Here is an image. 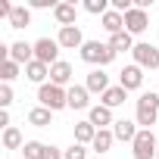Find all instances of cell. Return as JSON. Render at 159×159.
<instances>
[{
	"instance_id": "cell-5",
	"label": "cell",
	"mask_w": 159,
	"mask_h": 159,
	"mask_svg": "<svg viewBox=\"0 0 159 159\" xmlns=\"http://www.w3.org/2000/svg\"><path fill=\"white\" fill-rule=\"evenodd\" d=\"M59 41L56 38H38L34 41V59L44 62V66H56L59 62Z\"/></svg>"
},
{
	"instance_id": "cell-23",
	"label": "cell",
	"mask_w": 159,
	"mask_h": 159,
	"mask_svg": "<svg viewBox=\"0 0 159 159\" xmlns=\"http://www.w3.org/2000/svg\"><path fill=\"white\" fill-rule=\"evenodd\" d=\"M31 25V7H16L10 16V28H28Z\"/></svg>"
},
{
	"instance_id": "cell-7",
	"label": "cell",
	"mask_w": 159,
	"mask_h": 159,
	"mask_svg": "<svg viewBox=\"0 0 159 159\" xmlns=\"http://www.w3.org/2000/svg\"><path fill=\"white\" fill-rule=\"evenodd\" d=\"M134 62L140 69H159V47L153 44H134Z\"/></svg>"
},
{
	"instance_id": "cell-26",
	"label": "cell",
	"mask_w": 159,
	"mask_h": 159,
	"mask_svg": "<svg viewBox=\"0 0 159 159\" xmlns=\"http://www.w3.org/2000/svg\"><path fill=\"white\" fill-rule=\"evenodd\" d=\"M44 153H47V143L41 140H25L22 147V159H44Z\"/></svg>"
},
{
	"instance_id": "cell-8",
	"label": "cell",
	"mask_w": 159,
	"mask_h": 159,
	"mask_svg": "<svg viewBox=\"0 0 159 159\" xmlns=\"http://www.w3.org/2000/svg\"><path fill=\"white\" fill-rule=\"evenodd\" d=\"M119 84L131 94V91H140V84H143V69L137 66V62H131V66H125L122 72H119Z\"/></svg>"
},
{
	"instance_id": "cell-1",
	"label": "cell",
	"mask_w": 159,
	"mask_h": 159,
	"mask_svg": "<svg viewBox=\"0 0 159 159\" xmlns=\"http://www.w3.org/2000/svg\"><path fill=\"white\" fill-rule=\"evenodd\" d=\"M38 100H41V106H47L50 112H59V109L69 106V88H59V84L47 81V84L38 88Z\"/></svg>"
},
{
	"instance_id": "cell-31",
	"label": "cell",
	"mask_w": 159,
	"mask_h": 159,
	"mask_svg": "<svg viewBox=\"0 0 159 159\" xmlns=\"http://www.w3.org/2000/svg\"><path fill=\"white\" fill-rule=\"evenodd\" d=\"M28 7H31V10H56L53 0H28Z\"/></svg>"
},
{
	"instance_id": "cell-33",
	"label": "cell",
	"mask_w": 159,
	"mask_h": 159,
	"mask_svg": "<svg viewBox=\"0 0 159 159\" xmlns=\"http://www.w3.org/2000/svg\"><path fill=\"white\" fill-rule=\"evenodd\" d=\"M0 128H3V131H7V128H13V125H10V112H7V109H0Z\"/></svg>"
},
{
	"instance_id": "cell-20",
	"label": "cell",
	"mask_w": 159,
	"mask_h": 159,
	"mask_svg": "<svg viewBox=\"0 0 159 159\" xmlns=\"http://www.w3.org/2000/svg\"><path fill=\"white\" fill-rule=\"evenodd\" d=\"M103 28L109 31V38H112V34H119V31H125V16H122V13H116V10H109V13L103 16Z\"/></svg>"
},
{
	"instance_id": "cell-12",
	"label": "cell",
	"mask_w": 159,
	"mask_h": 159,
	"mask_svg": "<svg viewBox=\"0 0 159 159\" xmlns=\"http://www.w3.org/2000/svg\"><path fill=\"white\" fill-rule=\"evenodd\" d=\"M84 88H88L91 94H100V97H103V94H106L112 84H109V75H106L103 69H94V72H88V81H84Z\"/></svg>"
},
{
	"instance_id": "cell-17",
	"label": "cell",
	"mask_w": 159,
	"mask_h": 159,
	"mask_svg": "<svg viewBox=\"0 0 159 159\" xmlns=\"http://www.w3.org/2000/svg\"><path fill=\"white\" fill-rule=\"evenodd\" d=\"M53 19L59 22V28H69V25H75V19H78V10H75V3H56V10H53Z\"/></svg>"
},
{
	"instance_id": "cell-3",
	"label": "cell",
	"mask_w": 159,
	"mask_h": 159,
	"mask_svg": "<svg viewBox=\"0 0 159 159\" xmlns=\"http://www.w3.org/2000/svg\"><path fill=\"white\" fill-rule=\"evenodd\" d=\"M81 59L88 62V66H109L112 59H116V50L109 47V44H103V41H84V47H81Z\"/></svg>"
},
{
	"instance_id": "cell-32",
	"label": "cell",
	"mask_w": 159,
	"mask_h": 159,
	"mask_svg": "<svg viewBox=\"0 0 159 159\" xmlns=\"http://www.w3.org/2000/svg\"><path fill=\"white\" fill-rule=\"evenodd\" d=\"M44 159H62V150H59V147H53V143H47V153H44Z\"/></svg>"
},
{
	"instance_id": "cell-10",
	"label": "cell",
	"mask_w": 159,
	"mask_h": 159,
	"mask_svg": "<svg viewBox=\"0 0 159 159\" xmlns=\"http://www.w3.org/2000/svg\"><path fill=\"white\" fill-rule=\"evenodd\" d=\"M147 25H150L147 10H137V7H134L131 13H125V31H128V34H143Z\"/></svg>"
},
{
	"instance_id": "cell-9",
	"label": "cell",
	"mask_w": 159,
	"mask_h": 159,
	"mask_svg": "<svg viewBox=\"0 0 159 159\" xmlns=\"http://www.w3.org/2000/svg\"><path fill=\"white\" fill-rule=\"evenodd\" d=\"M56 41H59V47H62V50H81V47H84V34H81V28H78V25L59 28Z\"/></svg>"
},
{
	"instance_id": "cell-14",
	"label": "cell",
	"mask_w": 159,
	"mask_h": 159,
	"mask_svg": "<svg viewBox=\"0 0 159 159\" xmlns=\"http://www.w3.org/2000/svg\"><path fill=\"white\" fill-rule=\"evenodd\" d=\"M137 122H128V119H116V125H112V134H116V140H125V143H134V137H137Z\"/></svg>"
},
{
	"instance_id": "cell-15",
	"label": "cell",
	"mask_w": 159,
	"mask_h": 159,
	"mask_svg": "<svg viewBox=\"0 0 159 159\" xmlns=\"http://www.w3.org/2000/svg\"><path fill=\"white\" fill-rule=\"evenodd\" d=\"M50 81L53 84H59V88H72V66L66 62V59H59L56 66H50Z\"/></svg>"
},
{
	"instance_id": "cell-29",
	"label": "cell",
	"mask_w": 159,
	"mask_h": 159,
	"mask_svg": "<svg viewBox=\"0 0 159 159\" xmlns=\"http://www.w3.org/2000/svg\"><path fill=\"white\" fill-rule=\"evenodd\" d=\"M62 159H88V147L84 143H72L69 150H62Z\"/></svg>"
},
{
	"instance_id": "cell-24",
	"label": "cell",
	"mask_w": 159,
	"mask_h": 159,
	"mask_svg": "<svg viewBox=\"0 0 159 159\" xmlns=\"http://www.w3.org/2000/svg\"><path fill=\"white\" fill-rule=\"evenodd\" d=\"M112 140H116V134H112V128H103V131H97V137H94V150H97V156H103L109 147H112Z\"/></svg>"
},
{
	"instance_id": "cell-25",
	"label": "cell",
	"mask_w": 159,
	"mask_h": 159,
	"mask_svg": "<svg viewBox=\"0 0 159 159\" xmlns=\"http://www.w3.org/2000/svg\"><path fill=\"white\" fill-rule=\"evenodd\" d=\"M25 140H22V131L19 128H7L3 131V150H22Z\"/></svg>"
},
{
	"instance_id": "cell-16",
	"label": "cell",
	"mask_w": 159,
	"mask_h": 159,
	"mask_svg": "<svg viewBox=\"0 0 159 159\" xmlns=\"http://www.w3.org/2000/svg\"><path fill=\"white\" fill-rule=\"evenodd\" d=\"M25 78H28V81H34V84L41 88V84H47V78H50V66H44V62L31 59V62L25 66Z\"/></svg>"
},
{
	"instance_id": "cell-13",
	"label": "cell",
	"mask_w": 159,
	"mask_h": 159,
	"mask_svg": "<svg viewBox=\"0 0 159 159\" xmlns=\"http://www.w3.org/2000/svg\"><path fill=\"white\" fill-rule=\"evenodd\" d=\"M69 109H91V91L84 84L69 88Z\"/></svg>"
},
{
	"instance_id": "cell-35",
	"label": "cell",
	"mask_w": 159,
	"mask_h": 159,
	"mask_svg": "<svg viewBox=\"0 0 159 159\" xmlns=\"http://www.w3.org/2000/svg\"><path fill=\"white\" fill-rule=\"evenodd\" d=\"M156 159H159V153H156Z\"/></svg>"
},
{
	"instance_id": "cell-34",
	"label": "cell",
	"mask_w": 159,
	"mask_h": 159,
	"mask_svg": "<svg viewBox=\"0 0 159 159\" xmlns=\"http://www.w3.org/2000/svg\"><path fill=\"white\" fill-rule=\"evenodd\" d=\"M97 159H106V156H97Z\"/></svg>"
},
{
	"instance_id": "cell-27",
	"label": "cell",
	"mask_w": 159,
	"mask_h": 159,
	"mask_svg": "<svg viewBox=\"0 0 159 159\" xmlns=\"http://www.w3.org/2000/svg\"><path fill=\"white\" fill-rule=\"evenodd\" d=\"M19 62H13V59H3V66H0V78H3V84H10L13 78H19Z\"/></svg>"
},
{
	"instance_id": "cell-21",
	"label": "cell",
	"mask_w": 159,
	"mask_h": 159,
	"mask_svg": "<svg viewBox=\"0 0 159 159\" xmlns=\"http://www.w3.org/2000/svg\"><path fill=\"white\" fill-rule=\"evenodd\" d=\"M106 44H109L116 53H125V50H134V34H128V31H119V34H112Z\"/></svg>"
},
{
	"instance_id": "cell-19",
	"label": "cell",
	"mask_w": 159,
	"mask_h": 159,
	"mask_svg": "<svg viewBox=\"0 0 159 159\" xmlns=\"http://www.w3.org/2000/svg\"><path fill=\"white\" fill-rule=\"evenodd\" d=\"M28 125H34V128H47V125H53V112H50L47 106H34V109L28 112Z\"/></svg>"
},
{
	"instance_id": "cell-28",
	"label": "cell",
	"mask_w": 159,
	"mask_h": 159,
	"mask_svg": "<svg viewBox=\"0 0 159 159\" xmlns=\"http://www.w3.org/2000/svg\"><path fill=\"white\" fill-rule=\"evenodd\" d=\"M84 10H88L91 16H100V19H103V16L109 13V0H84Z\"/></svg>"
},
{
	"instance_id": "cell-4",
	"label": "cell",
	"mask_w": 159,
	"mask_h": 159,
	"mask_svg": "<svg viewBox=\"0 0 159 159\" xmlns=\"http://www.w3.org/2000/svg\"><path fill=\"white\" fill-rule=\"evenodd\" d=\"M131 153H134V159H156L159 143H156V137H153L150 128H140V131H137V137H134V143H131Z\"/></svg>"
},
{
	"instance_id": "cell-2",
	"label": "cell",
	"mask_w": 159,
	"mask_h": 159,
	"mask_svg": "<svg viewBox=\"0 0 159 159\" xmlns=\"http://www.w3.org/2000/svg\"><path fill=\"white\" fill-rule=\"evenodd\" d=\"M156 119H159V94H140L137 97V109H134V122L140 125V128H150V125H156Z\"/></svg>"
},
{
	"instance_id": "cell-22",
	"label": "cell",
	"mask_w": 159,
	"mask_h": 159,
	"mask_svg": "<svg viewBox=\"0 0 159 159\" xmlns=\"http://www.w3.org/2000/svg\"><path fill=\"white\" fill-rule=\"evenodd\" d=\"M97 128L91 122H75V143H94Z\"/></svg>"
},
{
	"instance_id": "cell-6",
	"label": "cell",
	"mask_w": 159,
	"mask_h": 159,
	"mask_svg": "<svg viewBox=\"0 0 159 159\" xmlns=\"http://www.w3.org/2000/svg\"><path fill=\"white\" fill-rule=\"evenodd\" d=\"M0 50H3V59H13L19 66H28L34 59V44H28V41H16V44L0 47Z\"/></svg>"
},
{
	"instance_id": "cell-11",
	"label": "cell",
	"mask_w": 159,
	"mask_h": 159,
	"mask_svg": "<svg viewBox=\"0 0 159 159\" xmlns=\"http://www.w3.org/2000/svg\"><path fill=\"white\" fill-rule=\"evenodd\" d=\"M88 122H91L97 131H103L106 125H116V119H112V109H106L103 103H97V106H91V109H88Z\"/></svg>"
},
{
	"instance_id": "cell-30",
	"label": "cell",
	"mask_w": 159,
	"mask_h": 159,
	"mask_svg": "<svg viewBox=\"0 0 159 159\" xmlns=\"http://www.w3.org/2000/svg\"><path fill=\"white\" fill-rule=\"evenodd\" d=\"M10 106H13V88L0 84V109H10Z\"/></svg>"
},
{
	"instance_id": "cell-18",
	"label": "cell",
	"mask_w": 159,
	"mask_h": 159,
	"mask_svg": "<svg viewBox=\"0 0 159 159\" xmlns=\"http://www.w3.org/2000/svg\"><path fill=\"white\" fill-rule=\"evenodd\" d=\"M125 100H128V91H125L122 84H116V88H109V91H106V94L100 97V103H103L106 109H116V106H122Z\"/></svg>"
}]
</instances>
